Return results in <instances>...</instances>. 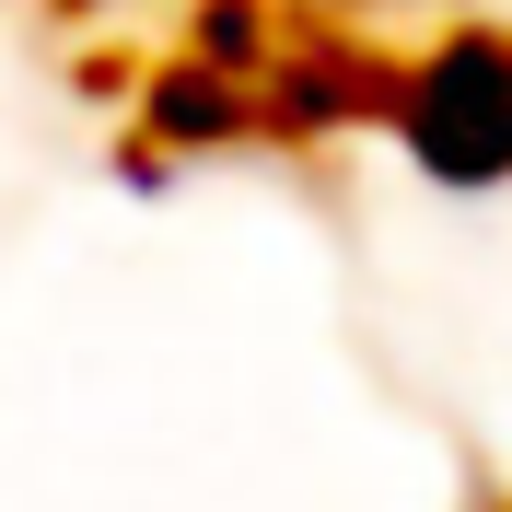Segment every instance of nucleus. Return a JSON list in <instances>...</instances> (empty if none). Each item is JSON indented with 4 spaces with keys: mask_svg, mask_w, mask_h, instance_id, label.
Instances as JSON below:
<instances>
[{
    "mask_svg": "<svg viewBox=\"0 0 512 512\" xmlns=\"http://www.w3.org/2000/svg\"><path fill=\"white\" fill-rule=\"evenodd\" d=\"M140 140H163L175 163H198V152H233V140H256V94L233 82V70H210V59H175L140 82Z\"/></svg>",
    "mask_w": 512,
    "mask_h": 512,
    "instance_id": "3",
    "label": "nucleus"
},
{
    "mask_svg": "<svg viewBox=\"0 0 512 512\" xmlns=\"http://www.w3.org/2000/svg\"><path fill=\"white\" fill-rule=\"evenodd\" d=\"M256 128H280V140H338L350 117H384V59L350 47V35H268V59H256Z\"/></svg>",
    "mask_w": 512,
    "mask_h": 512,
    "instance_id": "2",
    "label": "nucleus"
},
{
    "mask_svg": "<svg viewBox=\"0 0 512 512\" xmlns=\"http://www.w3.org/2000/svg\"><path fill=\"white\" fill-rule=\"evenodd\" d=\"M384 128L431 187H512V35H431L384 70Z\"/></svg>",
    "mask_w": 512,
    "mask_h": 512,
    "instance_id": "1",
    "label": "nucleus"
}]
</instances>
